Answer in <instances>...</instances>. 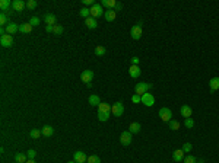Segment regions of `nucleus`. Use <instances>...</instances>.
Returning a JSON list of instances; mask_svg holds the SVG:
<instances>
[{"instance_id":"6e6552de","label":"nucleus","mask_w":219,"mask_h":163,"mask_svg":"<svg viewBox=\"0 0 219 163\" xmlns=\"http://www.w3.org/2000/svg\"><path fill=\"white\" fill-rule=\"evenodd\" d=\"M91 16L92 18H99V16H102V4H94L92 7H91Z\"/></svg>"},{"instance_id":"a211bd4d","label":"nucleus","mask_w":219,"mask_h":163,"mask_svg":"<svg viewBox=\"0 0 219 163\" xmlns=\"http://www.w3.org/2000/svg\"><path fill=\"white\" fill-rule=\"evenodd\" d=\"M85 23H86V26L89 28V29H95V28L98 26V22H97V19H95V18H92V16L86 18Z\"/></svg>"},{"instance_id":"39448f33","label":"nucleus","mask_w":219,"mask_h":163,"mask_svg":"<svg viewBox=\"0 0 219 163\" xmlns=\"http://www.w3.org/2000/svg\"><path fill=\"white\" fill-rule=\"evenodd\" d=\"M0 44H2V47H4V48H9L13 45V36L9 35V33H6V35H2V38H0Z\"/></svg>"},{"instance_id":"4be33fe9","label":"nucleus","mask_w":219,"mask_h":163,"mask_svg":"<svg viewBox=\"0 0 219 163\" xmlns=\"http://www.w3.org/2000/svg\"><path fill=\"white\" fill-rule=\"evenodd\" d=\"M32 31V25L31 23H21L19 25V32L21 33H29Z\"/></svg>"},{"instance_id":"c03bdc74","label":"nucleus","mask_w":219,"mask_h":163,"mask_svg":"<svg viewBox=\"0 0 219 163\" xmlns=\"http://www.w3.org/2000/svg\"><path fill=\"white\" fill-rule=\"evenodd\" d=\"M83 4H85V6H91V7H92L95 3H94V0H83Z\"/></svg>"},{"instance_id":"5701e85b","label":"nucleus","mask_w":219,"mask_h":163,"mask_svg":"<svg viewBox=\"0 0 219 163\" xmlns=\"http://www.w3.org/2000/svg\"><path fill=\"white\" fill-rule=\"evenodd\" d=\"M172 159H174L175 162H181V160H184V152H183V149L175 150L174 154H172Z\"/></svg>"},{"instance_id":"ddd939ff","label":"nucleus","mask_w":219,"mask_h":163,"mask_svg":"<svg viewBox=\"0 0 219 163\" xmlns=\"http://www.w3.org/2000/svg\"><path fill=\"white\" fill-rule=\"evenodd\" d=\"M73 160L76 163H85L88 160V157H86V154L83 152H76L75 153V156H73Z\"/></svg>"},{"instance_id":"7ed1b4c3","label":"nucleus","mask_w":219,"mask_h":163,"mask_svg":"<svg viewBox=\"0 0 219 163\" xmlns=\"http://www.w3.org/2000/svg\"><path fill=\"white\" fill-rule=\"evenodd\" d=\"M111 114L114 117H121L124 114V105H123V102H116L111 106Z\"/></svg>"},{"instance_id":"2eb2a0df","label":"nucleus","mask_w":219,"mask_h":163,"mask_svg":"<svg viewBox=\"0 0 219 163\" xmlns=\"http://www.w3.org/2000/svg\"><path fill=\"white\" fill-rule=\"evenodd\" d=\"M23 7H25V3H23L22 0H15V1H12V9L15 12H22Z\"/></svg>"},{"instance_id":"f704fd0d","label":"nucleus","mask_w":219,"mask_h":163,"mask_svg":"<svg viewBox=\"0 0 219 163\" xmlns=\"http://www.w3.org/2000/svg\"><path fill=\"white\" fill-rule=\"evenodd\" d=\"M86 162L88 163H101V159H99L98 156H89Z\"/></svg>"},{"instance_id":"49530a36","label":"nucleus","mask_w":219,"mask_h":163,"mask_svg":"<svg viewBox=\"0 0 219 163\" xmlns=\"http://www.w3.org/2000/svg\"><path fill=\"white\" fill-rule=\"evenodd\" d=\"M53 28H54V26H47L45 31H47V32H53Z\"/></svg>"},{"instance_id":"412c9836","label":"nucleus","mask_w":219,"mask_h":163,"mask_svg":"<svg viewBox=\"0 0 219 163\" xmlns=\"http://www.w3.org/2000/svg\"><path fill=\"white\" fill-rule=\"evenodd\" d=\"M180 112H181V115L183 117H186V118H191V108L188 106V105H183L181 106V109H180Z\"/></svg>"},{"instance_id":"f8f14e48","label":"nucleus","mask_w":219,"mask_h":163,"mask_svg":"<svg viewBox=\"0 0 219 163\" xmlns=\"http://www.w3.org/2000/svg\"><path fill=\"white\" fill-rule=\"evenodd\" d=\"M10 7H12V1H10V0H2V1H0V9H2V13H8V12H10Z\"/></svg>"},{"instance_id":"9b49d317","label":"nucleus","mask_w":219,"mask_h":163,"mask_svg":"<svg viewBox=\"0 0 219 163\" xmlns=\"http://www.w3.org/2000/svg\"><path fill=\"white\" fill-rule=\"evenodd\" d=\"M129 74H130L133 79H137V77L142 74V71H140V68H139V65H130V68H129Z\"/></svg>"},{"instance_id":"0eeeda50","label":"nucleus","mask_w":219,"mask_h":163,"mask_svg":"<svg viewBox=\"0 0 219 163\" xmlns=\"http://www.w3.org/2000/svg\"><path fill=\"white\" fill-rule=\"evenodd\" d=\"M120 143L123 146H129L131 143V132L130 131H123L120 135Z\"/></svg>"},{"instance_id":"79ce46f5","label":"nucleus","mask_w":219,"mask_h":163,"mask_svg":"<svg viewBox=\"0 0 219 163\" xmlns=\"http://www.w3.org/2000/svg\"><path fill=\"white\" fill-rule=\"evenodd\" d=\"M26 6H28L29 9H35V7H37V1H35V0H29V1L26 3Z\"/></svg>"},{"instance_id":"473e14b6","label":"nucleus","mask_w":219,"mask_h":163,"mask_svg":"<svg viewBox=\"0 0 219 163\" xmlns=\"http://www.w3.org/2000/svg\"><path fill=\"white\" fill-rule=\"evenodd\" d=\"M79 15H80V16H83V18H89V16H91V9L83 7V9H80V10H79Z\"/></svg>"},{"instance_id":"9d476101","label":"nucleus","mask_w":219,"mask_h":163,"mask_svg":"<svg viewBox=\"0 0 219 163\" xmlns=\"http://www.w3.org/2000/svg\"><path fill=\"white\" fill-rule=\"evenodd\" d=\"M44 22L47 23V26H54L57 25L56 22H57V18H56V15L53 13H47L45 16H44Z\"/></svg>"},{"instance_id":"a18cd8bd","label":"nucleus","mask_w":219,"mask_h":163,"mask_svg":"<svg viewBox=\"0 0 219 163\" xmlns=\"http://www.w3.org/2000/svg\"><path fill=\"white\" fill-rule=\"evenodd\" d=\"M121 9H123V4H121V3H117V4H116V9H114V10L118 12V10H121Z\"/></svg>"},{"instance_id":"423d86ee","label":"nucleus","mask_w":219,"mask_h":163,"mask_svg":"<svg viewBox=\"0 0 219 163\" xmlns=\"http://www.w3.org/2000/svg\"><path fill=\"white\" fill-rule=\"evenodd\" d=\"M142 103L145 105V106H153V103H155V98L152 96V93L146 92L145 95H142Z\"/></svg>"},{"instance_id":"f3484780","label":"nucleus","mask_w":219,"mask_h":163,"mask_svg":"<svg viewBox=\"0 0 219 163\" xmlns=\"http://www.w3.org/2000/svg\"><path fill=\"white\" fill-rule=\"evenodd\" d=\"M209 87H210L212 92L219 90V77H213V79H210V82H209Z\"/></svg>"},{"instance_id":"1a4fd4ad","label":"nucleus","mask_w":219,"mask_h":163,"mask_svg":"<svg viewBox=\"0 0 219 163\" xmlns=\"http://www.w3.org/2000/svg\"><path fill=\"white\" fill-rule=\"evenodd\" d=\"M80 79H82V82H85V83H91L92 79H94V71H92V70H85V71H82Z\"/></svg>"},{"instance_id":"09e8293b","label":"nucleus","mask_w":219,"mask_h":163,"mask_svg":"<svg viewBox=\"0 0 219 163\" xmlns=\"http://www.w3.org/2000/svg\"><path fill=\"white\" fill-rule=\"evenodd\" d=\"M196 163H205V162H203V160H197Z\"/></svg>"},{"instance_id":"f03ea898","label":"nucleus","mask_w":219,"mask_h":163,"mask_svg":"<svg viewBox=\"0 0 219 163\" xmlns=\"http://www.w3.org/2000/svg\"><path fill=\"white\" fill-rule=\"evenodd\" d=\"M152 87V85H149V83H137L136 86H134V92H136V95H145L146 92H149V89Z\"/></svg>"},{"instance_id":"393cba45","label":"nucleus","mask_w":219,"mask_h":163,"mask_svg":"<svg viewBox=\"0 0 219 163\" xmlns=\"http://www.w3.org/2000/svg\"><path fill=\"white\" fill-rule=\"evenodd\" d=\"M110 115H111V112H101V111H98V120L101 121V122H105V121H108Z\"/></svg>"},{"instance_id":"bb28decb","label":"nucleus","mask_w":219,"mask_h":163,"mask_svg":"<svg viewBox=\"0 0 219 163\" xmlns=\"http://www.w3.org/2000/svg\"><path fill=\"white\" fill-rule=\"evenodd\" d=\"M116 4H117L116 0H102V6L110 7V9H116Z\"/></svg>"},{"instance_id":"aec40b11","label":"nucleus","mask_w":219,"mask_h":163,"mask_svg":"<svg viewBox=\"0 0 219 163\" xmlns=\"http://www.w3.org/2000/svg\"><path fill=\"white\" fill-rule=\"evenodd\" d=\"M41 132H43L44 137H51L53 132H54V128L51 125H44L43 128H41Z\"/></svg>"},{"instance_id":"7c9ffc66","label":"nucleus","mask_w":219,"mask_h":163,"mask_svg":"<svg viewBox=\"0 0 219 163\" xmlns=\"http://www.w3.org/2000/svg\"><path fill=\"white\" fill-rule=\"evenodd\" d=\"M29 135L32 137V138H40L41 135H43V132H41V130H31V132H29Z\"/></svg>"},{"instance_id":"58836bf2","label":"nucleus","mask_w":219,"mask_h":163,"mask_svg":"<svg viewBox=\"0 0 219 163\" xmlns=\"http://www.w3.org/2000/svg\"><path fill=\"white\" fill-rule=\"evenodd\" d=\"M191 149H193V146H191L190 143H184V146H183V152H184V153L191 152Z\"/></svg>"},{"instance_id":"c756f323","label":"nucleus","mask_w":219,"mask_h":163,"mask_svg":"<svg viewBox=\"0 0 219 163\" xmlns=\"http://www.w3.org/2000/svg\"><path fill=\"white\" fill-rule=\"evenodd\" d=\"M170 128H171V130H174V131L180 130V122H178L177 120H171V121H170Z\"/></svg>"},{"instance_id":"c85d7f7f","label":"nucleus","mask_w":219,"mask_h":163,"mask_svg":"<svg viewBox=\"0 0 219 163\" xmlns=\"http://www.w3.org/2000/svg\"><path fill=\"white\" fill-rule=\"evenodd\" d=\"M26 157H28V156H25V154H22V153H18V154L15 156V160L18 163H26V160H28Z\"/></svg>"},{"instance_id":"8fccbe9b","label":"nucleus","mask_w":219,"mask_h":163,"mask_svg":"<svg viewBox=\"0 0 219 163\" xmlns=\"http://www.w3.org/2000/svg\"><path fill=\"white\" fill-rule=\"evenodd\" d=\"M67 163H76V162H75V160H72V162H67Z\"/></svg>"},{"instance_id":"b1692460","label":"nucleus","mask_w":219,"mask_h":163,"mask_svg":"<svg viewBox=\"0 0 219 163\" xmlns=\"http://www.w3.org/2000/svg\"><path fill=\"white\" fill-rule=\"evenodd\" d=\"M129 128H130L129 131H130L131 134H133V132H136V134H137V132L140 131L142 127H140V124H139V122H131L130 125H129Z\"/></svg>"},{"instance_id":"a19ab883","label":"nucleus","mask_w":219,"mask_h":163,"mask_svg":"<svg viewBox=\"0 0 219 163\" xmlns=\"http://www.w3.org/2000/svg\"><path fill=\"white\" fill-rule=\"evenodd\" d=\"M196 157L194 156H187L186 159H184V163H196Z\"/></svg>"},{"instance_id":"6ab92c4d","label":"nucleus","mask_w":219,"mask_h":163,"mask_svg":"<svg viewBox=\"0 0 219 163\" xmlns=\"http://www.w3.org/2000/svg\"><path fill=\"white\" fill-rule=\"evenodd\" d=\"M6 32L9 33V35H13V33L19 32V25H16V23H9V25L6 26Z\"/></svg>"},{"instance_id":"dca6fc26","label":"nucleus","mask_w":219,"mask_h":163,"mask_svg":"<svg viewBox=\"0 0 219 163\" xmlns=\"http://www.w3.org/2000/svg\"><path fill=\"white\" fill-rule=\"evenodd\" d=\"M88 102H89L91 106H99L101 105V99H99L98 95H91L89 99H88Z\"/></svg>"},{"instance_id":"37998d69","label":"nucleus","mask_w":219,"mask_h":163,"mask_svg":"<svg viewBox=\"0 0 219 163\" xmlns=\"http://www.w3.org/2000/svg\"><path fill=\"white\" fill-rule=\"evenodd\" d=\"M139 61H140L139 57H131V63H133V65H139Z\"/></svg>"},{"instance_id":"c9c22d12","label":"nucleus","mask_w":219,"mask_h":163,"mask_svg":"<svg viewBox=\"0 0 219 163\" xmlns=\"http://www.w3.org/2000/svg\"><path fill=\"white\" fill-rule=\"evenodd\" d=\"M184 125H186V128H193V127H194V121L191 120V118H186Z\"/></svg>"},{"instance_id":"cd10ccee","label":"nucleus","mask_w":219,"mask_h":163,"mask_svg":"<svg viewBox=\"0 0 219 163\" xmlns=\"http://www.w3.org/2000/svg\"><path fill=\"white\" fill-rule=\"evenodd\" d=\"M9 23H10V22H9V16H8L6 13H0V25H2V26H4V25L8 26Z\"/></svg>"},{"instance_id":"4c0bfd02","label":"nucleus","mask_w":219,"mask_h":163,"mask_svg":"<svg viewBox=\"0 0 219 163\" xmlns=\"http://www.w3.org/2000/svg\"><path fill=\"white\" fill-rule=\"evenodd\" d=\"M131 102H133V103H139V102H142V96L134 93V95L131 96Z\"/></svg>"},{"instance_id":"4468645a","label":"nucleus","mask_w":219,"mask_h":163,"mask_svg":"<svg viewBox=\"0 0 219 163\" xmlns=\"http://www.w3.org/2000/svg\"><path fill=\"white\" fill-rule=\"evenodd\" d=\"M104 18H105V21L112 22L117 18V12L114 10V9H108L107 12H104Z\"/></svg>"},{"instance_id":"e433bc0d","label":"nucleus","mask_w":219,"mask_h":163,"mask_svg":"<svg viewBox=\"0 0 219 163\" xmlns=\"http://www.w3.org/2000/svg\"><path fill=\"white\" fill-rule=\"evenodd\" d=\"M29 23H31L32 26H37V25H40V23H41V19H40V18H37V16H34V18H31Z\"/></svg>"},{"instance_id":"72a5a7b5","label":"nucleus","mask_w":219,"mask_h":163,"mask_svg":"<svg viewBox=\"0 0 219 163\" xmlns=\"http://www.w3.org/2000/svg\"><path fill=\"white\" fill-rule=\"evenodd\" d=\"M95 54L98 55V57H102V55L105 54V48H104L102 45H98V47L95 48Z\"/></svg>"},{"instance_id":"f257e3e1","label":"nucleus","mask_w":219,"mask_h":163,"mask_svg":"<svg viewBox=\"0 0 219 163\" xmlns=\"http://www.w3.org/2000/svg\"><path fill=\"white\" fill-rule=\"evenodd\" d=\"M142 23H143V22L140 21L139 23H137V25H134V26L131 28V31H130L131 38H133V39H136V41L142 38V33H143L142 32Z\"/></svg>"},{"instance_id":"ea45409f","label":"nucleus","mask_w":219,"mask_h":163,"mask_svg":"<svg viewBox=\"0 0 219 163\" xmlns=\"http://www.w3.org/2000/svg\"><path fill=\"white\" fill-rule=\"evenodd\" d=\"M26 156H28V159H34V157L37 156V152H35L34 149H29V150H28V153H26Z\"/></svg>"},{"instance_id":"a878e982","label":"nucleus","mask_w":219,"mask_h":163,"mask_svg":"<svg viewBox=\"0 0 219 163\" xmlns=\"http://www.w3.org/2000/svg\"><path fill=\"white\" fill-rule=\"evenodd\" d=\"M98 111L101 112H111V105L107 102H101V105L98 106Z\"/></svg>"},{"instance_id":"de8ad7c7","label":"nucleus","mask_w":219,"mask_h":163,"mask_svg":"<svg viewBox=\"0 0 219 163\" xmlns=\"http://www.w3.org/2000/svg\"><path fill=\"white\" fill-rule=\"evenodd\" d=\"M26 163H35V162H34V159H28V160H26Z\"/></svg>"},{"instance_id":"2f4dec72","label":"nucleus","mask_w":219,"mask_h":163,"mask_svg":"<svg viewBox=\"0 0 219 163\" xmlns=\"http://www.w3.org/2000/svg\"><path fill=\"white\" fill-rule=\"evenodd\" d=\"M63 31H64V29H63L62 25H54V28H53V33H54V35H62Z\"/></svg>"},{"instance_id":"20e7f679","label":"nucleus","mask_w":219,"mask_h":163,"mask_svg":"<svg viewBox=\"0 0 219 163\" xmlns=\"http://www.w3.org/2000/svg\"><path fill=\"white\" fill-rule=\"evenodd\" d=\"M159 117H161V120L164 122H170L172 120V112H171V109L168 108H161L159 109Z\"/></svg>"}]
</instances>
